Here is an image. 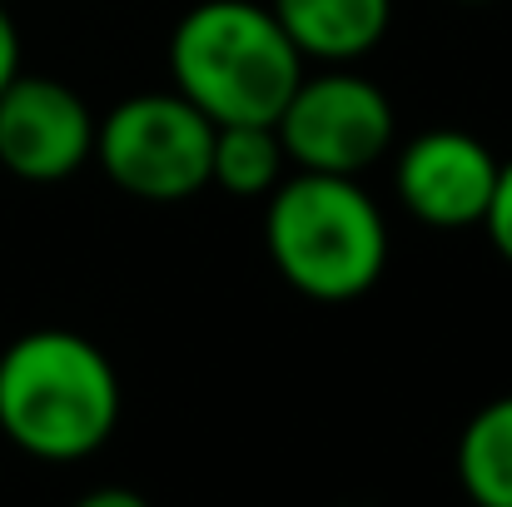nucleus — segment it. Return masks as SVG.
I'll use <instances>...</instances> for the list:
<instances>
[{
    "instance_id": "obj_6",
    "label": "nucleus",
    "mask_w": 512,
    "mask_h": 507,
    "mask_svg": "<svg viewBox=\"0 0 512 507\" xmlns=\"http://www.w3.org/2000/svg\"><path fill=\"white\" fill-rule=\"evenodd\" d=\"M95 155V115L90 105L50 80V75H15L0 90V165L15 179L55 184Z\"/></svg>"
},
{
    "instance_id": "obj_13",
    "label": "nucleus",
    "mask_w": 512,
    "mask_h": 507,
    "mask_svg": "<svg viewBox=\"0 0 512 507\" xmlns=\"http://www.w3.org/2000/svg\"><path fill=\"white\" fill-rule=\"evenodd\" d=\"M75 507H150L135 488H95V493H85Z\"/></svg>"
},
{
    "instance_id": "obj_10",
    "label": "nucleus",
    "mask_w": 512,
    "mask_h": 507,
    "mask_svg": "<svg viewBox=\"0 0 512 507\" xmlns=\"http://www.w3.org/2000/svg\"><path fill=\"white\" fill-rule=\"evenodd\" d=\"M284 145L274 125H214L209 145V184L234 199H264L284 179Z\"/></svg>"
},
{
    "instance_id": "obj_1",
    "label": "nucleus",
    "mask_w": 512,
    "mask_h": 507,
    "mask_svg": "<svg viewBox=\"0 0 512 507\" xmlns=\"http://www.w3.org/2000/svg\"><path fill=\"white\" fill-rule=\"evenodd\" d=\"M120 423V373L75 329H30L0 353V433L40 463H80Z\"/></svg>"
},
{
    "instance_id": "obj_11",
    "label": "nucleus",
    "mask_w": 512,
    "mask_h": 507,
    "mask_svg": "<svg viewBox=\"0 0 512 507\" xmlns=\"http://www.w3.org/2000/svg\"><path fill=\"white\" fill-rule=\"evenodd\" d=\"M483 234L512 264V160L498 165V184H493V199H488V214H483Z\"/></svg>"
},
{
    "instance_id": "obj_4",
    "label": "nucleus",
    "mask_w": 512,
    "mask_h": 507,
    "mask_svg": "<svg viewBox=\"0 0 512 507\" xmlns=\"http://www.w3.org/2000/svg\"><path fill=\"white\" fill-rule=\"evenodd\" d=\"M214 125L174 90L120 100L95 120V155L115 189L145 204H179L209 184Z\"/></svg>"
},
{
    "instance_id": "obj_9",
    "label": "nucleus",
    "mask_w": 512,
    "mask_h": 507,
    "mask_svg": "<svg viewBox=\"0 0 512 507\" xmlns=\"http://www.w3.org/2000/svg\"><path fill=\"white\" fill-rule=\"evenodd\" d=\"M458 483L473 507H512V393L468 418L458 438Z\"/></svg>"
},
{
    "instance_id": "obj_5",
    "label": "nucleus",
    "mask_w": 512,
    "mask_h": 507,
    "mask_svg": "<svg viewBox=\"0 0 512 507\" xmlns=\"http://www.w3.org/2000/svg\"><path fill=\"white\" fill-rule=\"evenodd\" d=\"M274 135L289 165L358 179L393 150V100L368 75H304L284 100Z\"/></svg>"
},
{
    "instance_id": "obj_3",
    "label": "nucleus",
    "mask_w": 512,
    "mask_h": 507,
    "mask_svg": "<svg viewBox=\"0 0 512 507\" xmlns=\"http://www.w3.org/2000/svg\"><path fill=\"white\" fill-rule=\"evenodd\" d=\"M264 199V249L289 289L319 304H348L383 279L388 224L353 174L299 169Z\"/></svg>"
},
{
    "instance_id": "obj_7",
    "label": "nucleus",
    "mask_w": 512,
    "mask_h": 507,
    "mask_svg": "<svg viewBox=\"0 0 512 507\" xmlns=\"http://www.w3.org/2000/svg\"><path fill=\"white\" fill-rule=\"evenodd\" d=\"M498 184V155L463 130H428L403 145L393 165V189L418 224L468 229L483 224Z\"/></svg>"
},
{
    "instance_id": "obj_14",
    "label": "nucleus",
    "mask_w": 512,
    "mask_h": 507,
    "mask_svg": "<svg viewBox=\"0 0 512 507\" xmlns=\"http://www.w3.org/2000/svg\"><path fill=\"white\" fill-rule=\"evenodd\" d=\"M463 5H483V0H463Z\"/></svg>"
},
{
    "instance_id": "obj_8",
    "label": "nucleus",
    "mask_w": 512,
    "mask_h": 507,
    "mask_svg": "<svg viewBox=\"0 0 512 507\" xmlns=\"http://www.w3.org/2000/svg\"><path fill=\"white\" fill-rule=\"evenodd\" d=\"M269 10L304 60L329 65L368 55L393 20V0H269Z\"/></svg>"
},
{
    "instance_id": "obj_2",
    "label": "nucleus",
    "mask_w": 512,
    "mask_h": 507,
    "mask_svg": "<svg viewBox=\"0 0 512 507\" xmlns=\"http://www.w3.org/2000/svg\"><path fill=\"white\" fill-rule=\"evenodd\" d=\"M170 80L209 125H274L304 55L259 0H199L170 35Z\"/></svg>"
},
{
    "instance_id": "obj_12",
    "label": "nucleus",
    "mask_w": 512,
    "mask_h": 507,
    "mask_svg": "<svg viewBox=\"0 0 512 507\" xmlns=\"http://www.w3.org/2000/svg\"><path fill=\"white\" fill-rule=\"evenodd\" d=\"M15 75H20V35H15V20L5 15V5H0V90Z\"/></svg>"
}]
</instances>
